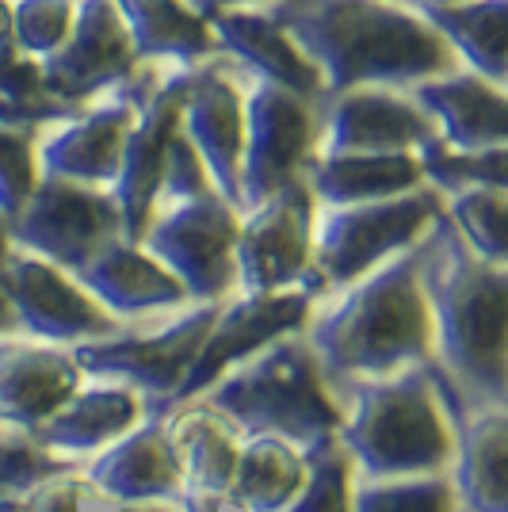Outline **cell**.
<instances>
[{"mask_svg":"<svg viewBox=\"0 0 508 512\" xmlns=\"http://www.w3.org/2000/svg\"><path fill=\"white\" fill-rule=\"evenodd\" d=\"M436 138L432 119L398 85H356L321 96L314 157L333 153H417Z\"/></svg>","mask_w":508,"mask_h":512,"instance_id":"15","label":"cell"},{"mask_svg":"<svg viewBox=\"0 0 508 512\" xmlns=\"http://www.w3.org/2000/svg\"><path fill=\"white\" fill-rule=\"evenodd\" d=\"M241 211L214 192L153 207L142 249L157 256L191 302H222L233 291V241Z\"/></svg>","mask_w":508,"mask_h":512,"instance_id":"9","label":"cell"},{"mask_svg":"<svg viewBox=\"0 0 508 512\" xmlns=\"http://www.w3.org/2000/svg\"><path fill=\"white\" fill-rule=\"evenodd\" d=\"M268 8L314 62L325 96L356 85L405 88L459 65L402 0H276Z\"/></svg>","mask_w":508,"mask_h":512,"instance_id":"2","label":"cell"},{"mask_svg":"<svg viewBox=\"0 0 508 512\" xmlns=\"http://www.w3.org/2000/svg\"><path fill=\"white\" fill-rule=\"evenodd\" d=\"M180 130L188 134L214 192L241 211V142H245V73L222 54L188 69Z\"/></svg>","mask_w":508,"mask_h":512,"instance_id":"16","label":"cell"},{"mask_svg":"<svg viewBox=\"0 0 508 512\" xmlns=\"http://www.w3.org/2000/svg\"><path fill=\"white\" fill-rule=\"evenodd\" d=\"M81 383L77 360L50 341L0 337V428H39Z\"/></svg>","mask_w":508,"mask_h":512,"instance_id":"23","label":"cell"},{"mask_svg":"<svg viewBox=\"0 0 508 512\" xmlns=\"http://www.w3.org/2000/svg\"><path fill=\"white\" fill-rule=\"evenodd\" d=\"M188 69L184 65L161 69V77L138 100L134 123L127 130L119 169H115V180L107 188L111 199H115V207H119V222H123V237L127 241H142L149 226V214H153V203H157V188H161L165 153H169V138L180 127Z\"/></svg>","mask_w":508,"mask_h":512,"instance_id":"14","label":"cell"},{"mask_svg":"<svg viewBox=\"0 0 508 512\" xmlns=\"http://www.w3.org/2000/svg\"><path fill=\"white\" fill-rule=\"evenodd\" d=\"M405 92L432 119L436 138L451 150H493L508 146V100L505 85L482 73L451 65L444 73L421 77Z\"/></svg>","mask_w":508,"mask_h":512,"instance_id":"20","label":"cell"},{"mask_svg":"<svg viewBox=\"0 0 508 512\" xmlns=\"http://www.w3.org/2000/svg\"><path fill=\"white\" fill-rule=\"evenodd\" d=\"M161 69H169V65L138 62V69L123 85H115L111 92L88 100L77 111L39 127V134H35V169H39V176H62L73 184L111 188L138 100L161 77Z\"/></svg>","mask_w":508,"mask_h":512,"instance_id":"8","label":"cell"},{"mask_svg":"<svg viewBox=\"0 0 508 512\" xmlns=\"http://www.w3.org/2000/svg\"><path fill=\"white\" fill-rule=\"evenodd\" d=\"M85 474L104 497L127 505H169L180 497V459L161 425V413L134 421L111 444L92 451Z\"/></svg>","mask_w":508,"mask_h":512,"instance_id":"22","label":"cell"},{"mask_svg":"<svg viewBox=\"0 0 508 512\" xmlns=\"http://www.w3.org/2000/svg\"><path fill=\"white\" fill-rule=\"evenodd\" d=\"M62 470L65 459L31 428H0V493H35Z\"/></svg>","mask_w":508,"mask_h":512,"instance_id":"35","label":"cell"},{"mask_svg":"<svg viewBox=\"0 0 508 512\" xmlns=\"http://www.w3.org/2000/svg\"><path fill=\"white\" fill-rule=\"evenodd\" d=\"M310 234H314V195L302 180L283 184L256 207L241 211L233 241V279H237L233 287L256 295V291L295 287L306 279L321 283L310 272Z\"/></svg>","mask_w":508,"mask_h":512,"instance_id":"12","label":"cell"},{"mask_svg":"<svg viewBox=\"0 0 508 512\" xmlns=\"http://www.w3.org/2000/svg\"><path fill=\"white\" fill-rule=\"evenodd\" d=\"M188 4H195V8L207 16V12H214V8H241V4H276V0H188Z\"/></svg>","mask_w":508,"mask_h":512,"instance_id":"42","label":"cell"},{"mask_svg":"<svg viewBox=\"0 0 508 512\" xmlns=\"http://www.w3.org/2000/svg\"><path fill=\"white\" fill-rule=\"evenodd\" d=\"M172 314L176 318L161 321L157 329H134V333L115 329L107 337L77 341L69 356L85 375L130 386L149 398L142 402L149 413H165L169 398L180 390L184 375L199 356L203 337L211 333L218 302H184Z\"/></svg>","mask_w":508,"mask_h":512,"instance_id":"7","label":"cell"},{"mask_svg":"<svg viewBox=\"0 0 508 512\" xmlns=\"http://www.w3.org/2000/svg\"><path fill=\"white\" fill-rule=\"evenodd\" d=\"M417 161H421L424 184L436 188L440 195L459 192V188H474V184L505 188L508 146H493V150H451L440 138H432L428 146L417 150Z\"/></svg>","mask_w":508,"mask_h":512,"instance_id":"33","label":"cell"},{"mask_svg":"<svg viewBox=\"0 0 508 512\" xmlns=\"http://www.w3.org/2000/svg\"><path fill=\"white\" fill-rule=\"evenodd\" d=\"M348 512H459V497L444 470L405 478H363L352 482Z\"/></svg>","mask_w":508,"mask_h":512,"instance_id":"32","label":"cell"},{"mask_svg":"<svg viewBox=\"0 0 508 512\" xmlns=\"http://www.w3.org/2000/svg\"><path fill=\"white\" fill-rule=\"evenodd\" d=\"M77 0H8V27L27 58L43 62L65 43Z\"/></svg>","mask_w":508,"mask_h":512,"instance_id":"36","label":"cell"},{"mask_svg":"<svg viewBox=\"0 0 508 512\" xmlns=\"http://www.w3.org/2000/svg\"><path fill=\"white\" fill-rule=\"evenodd\" d=\"M455 425V497L459 512H508V409L505 402L463 406Z\"/></svg>","mask_w":508,"mask_h":512,"instance_id":"25","label":"cell"},{"mask_svg":"<svg viewBox=\"0 0 508 512\" xmlns=\"http://www.w3.org/2000/svg\"><path fill=\"white\" fill-rule=\"evenodd\" d=\"M8 249H12V241H8V222H4V214H0V337H4V333H20L16 314H12V302H8V276H4Z\"/></svg>","mask_w":508,"mask_h":512,"instance_id":"40","label":"cell"},{"mask_svg":"<svg viewBox=\"0 0 508 512\" xmlns=\"http://www.w3.org/2000/svg\"><path fill=\"white\" fill-rule=\"evenodd\" d=\"M352 505V455L340 440L306 455V478L283 512H348Z\"/></svg>","mask_w":508,"mask_h":512,"instance_id":"34","label":"cell"},{"mask_svg":"<svg viewBox=\"0 0 508 512\" xmlns=\"http://www.w3.org/2000/svg\"><path fill=\"white\" fill-rule=\"evenodd\" d=\"M111 237H123L111 192L92 184H73L62 176H39L23 207L8 218L12 245L58 264L69 276Z\"/></svg>","mask_w":508,"mask_h":512,"instance_id":"11","label":"cell"},{"mask_svg":"<svg viewBox=\"0 0 508 512\" xmlns=\"http://www.w3.org/2000/svg\"><path fill=\"white\" fill-rule=\"evenodd\" d=\"M306 478V455L272 432L241 436L226 497L237 512H283Z\"/></svg>","mask_w":508,"mask_h":512,"instance_id":"29","label":"cell"},{"mask_svg":"<svg viewBox=\"0 0 508 512\" xmlns=\"http://www.w3.org/2000/svg\"><path fill=\"white\" fill-rule=\"evenodd\" d=\"M337 386H344L337 440L363 478H405L451 467L455 425L432 360Z\"/></svg>","mask_w":508,"mask_h":512,"instance_id":"4","label":"cell"},{"mask_svg":"<svg viewBox=\"0 0 508 512\" xmlns=\"http://www.w3.org/2000/svg\"><path fill=\"white\" fill-rule=\"evenodd\" d=\"M444 218L451 230L459 234L470 253L493 264H508V192L493 188V184H474V188H459V192L444 195Z\"/></svg>","mask_w":508,"mask_h":512,"instance_id":"31","label":"cell"},{"mask_svg":"<svg viewBox=\"0 0 508 512\" xmlns=\"http://www.w3.org/2000/svg\"><path fill=\"white\" fill-rule=\"evenodd\" d=\"M165 432L180 459V512H218L237 467L241 432L207 402L180 409Z\"/></svg>","mask_w":508,"mask_h":512,"instance_id":"24","label":"cell"},{"mask_svg":"<svg viewBox=\"0 0 508 512\" xmlns=\"http://www.w3.org/2000/svg\"><path fill=\"white\" fill-rule=\"evenodd\" d=\"M321 127V100L302 96L260 77H245V142H241V211L302 180L314 157Z\"/></svg>","mask_w":508,"mask_h":512,"instance_id":"10","label":"cell"},{"mask_svg":"<svg viewBox=\"0 0 508 512\" xmlns=\"http://www.w3.org/2000/svg\"><path fill=\"white\" fill-rule=\"evenodd\" d=\"M4 16H8V0H0V20H4Z\"/></svg>","mask_w":508,"mask_h":512,"instance_id":"45","label":"cell"},{"mask_svg":"<svg viewBox=\"0 0 508 512\" xmlns=\"http://www.w3.org/2000/svg\"><path fill=\"white\" fill-rule=\"evenodd\" d=\"M142 394L123 383H92L77 386L62 406L54 409L39 428H31L46 448H54L65 459L92 455L111 444L119 432H127L134 421H142Z\"/></svg>","mask_w":508,"mask_h":512,"instance_id":"26","label":"cell"},{"mask_svg":"<svg viewBox=\"0 0 508 512\" xmlns=\"http://www.w3.org/2000/svg\"><path fill=\"white\" fill-rule=\"evenodd\" d=\"M35 127H16L0 119V214L4 222L23 207L31 195L39 169H35Z\"/></svg>","mask_w":508,"mask_h":512,"instance_id":"37","label":"cell"},{"mask_svg":"<svg viewBox=\"0 0 508 512\" xmlns=\"http://www.w3.org/2000/svg\"><path fill=\"white\" fill-rule=\"evenodd\" d=\"M199 398L241 436L272 432L302 455L337 440L340 402L329 394L325 371L298 333L260 344L245 360L230 363Z\"/></svg>","mask_w":508,"mask_h":512,"instance_id":"5","label":"cell"},{"mask_svg":"<svg viewBox=\"0 0 508 512\" xmlns=\"http://www.w3.org/2000/svg\"><path fill=\"white\" fill-rule=\"evenodd\" d=\"M4 276H8V302L16 325L35 341L77 344L119 329V321L88 295L77 276L20 245L8 249Z\"/></svg>","mask_w":508,"mask_h":512,"instance_id":"18","label":"cell"},{"mask_svg":"<svg viewBox=\"0 0 508 512\" xmlns=\"http://www.w3.org/2000/svg\"><path fill=\"white\" fill-rule=\"evenodd\" d=\"M35 512H81V486L69 478H50L35 490Z\"/></svg>","mask_w":508,"mask_h":512,"instance_id":"39","label":"cell"},{"mask_svg":"<svg viewBox=\"0 0 508 512\" xmlns=\"http://www.w3.org/2000/svg\"><path fill=\"white\" fill-rule=\"evenodd\" d=\"M214 50L233 62L245 77L272 81L302 96L321 100V73L291 39V31L272 16L268 4H241V8H214L207 12Z\"/></svg>","mask_w":508,"mask_h":512,"instance_id":"19","label":"cell"},{"mask_svg":"<svg viewBox=\"0 0 508 512\" xmlns=\"http://www.w3.org/2000/svg\"><path fill=\"white\" fill-rule=\"evenodd\" d=\"M115 12L127 27L138 62L188 69L218 54L211 23L188 0H115Z\"/></svg>","mask_w":508,"mask_h":512,"instance_id":"28","label":"cell"},{"mask_svg":"<svg viewBox=\"0 0 508 512\" xmlns=\"http://www.w3.org/2000/svg\"><path fill=\"white\" fill-rule=\"evenodd\" d=\"M440 211H444V195L428 184L371 203H344V207L314 203L310 272L321 279L329 295L363 276L367 268L382 264L386 256L417 245Z\"/></svg>","mask_w":508,"mask_h":512,"instance_id":"6","label":"cell"},{"mask_svg":"<svg viewBox=\"0 0 508 512\" xmlns=\"http://www.w3.org/2000/svg\"><path fill=\"white\" fill-rule=\"evenodd\" d=\"M138 69V54L115 0H77V16L65 43L39 62L46 92L65 107H81L123 85Z\"/></svg>","mask_w":508,"mask_h":512,"instance_id":"17","label":"cell"},{"mask_svg":"<svg viewBox=\"0 0 508 512\" xmlns=\"http://www.w3.org/2000/svg\"><path fill=\"white\" fill-rule=\"evenodd\" d=\"M302 184L321 207H344L413 192L424 184V176L417 153H333L310 157Z\"/></svg>","mask_w":508,"mask_h":512,"instance_id":"27","label":"cell"},{"mask_svg":"<svg viewBox=\"0 0 508 512\" xmlns=\"http://www.w3.org/2000/svg\"><path fill=\"white\" fill-rule=\"evenodd\" d=\"M424 237L386 256L306 321V344L333 383L379 379L432 360V318L421 291Z\"/></svg>","mask_w":508,"mask_h":512,"instance_id":"3","label":"cell"},{"mask_svg":"<svg viewBox=\"0 0 508 512\" xmlns=\"http://www.w3.org/2000/svg\"><path fill=\"white\" fill-rule=\"evenodd\" d=\"M321 283L306 279L295 287H279V291H256V295H237V299L218 302L211 333L203 337V348L184 375L180 390L169 398L172 406H184L191 398H199L207 386L230 367V363L245 360L260 344L287 337V333H302L306 321L314 314V302L321 299Z\"/></svg>","mask_w":508,"mask_h":512,"instance_id":"13","label":"cell"},{"mask_svg":"<svg viewBox=\"0 0 508 512\" xmlns=\"http://www.w3.org/2000/svg\"><path fill=\"white\" fill-rule=\"evenodd\" d=\"M115 512H153L149 505H123V509H115Z\"/></svg>","mask_w":508,"mask_h":512,"instance_id":"44","label":"cell"},{"mask_svg":"<svg viewBox=\"0 0 508 512\" xmlns=\"http://www.w3.org/2000/svg\"><path fill=\"white\" fill-rule=\"evenodd\" d=\"M421 291L432 318V363L466 406L505 402L508 390V272L470 253L444 211L424 234Z\"/></svg>","mask_w":508,"mask_h":512,"instance_id":"1","label":"cell"},{"mask_svg":"<svg viewBox=\"0 0 508 512\" xmlns=\"http://www.w3.org/2000/svg\"><path fill=\"white\" fill-rule=\"evenodd\" d=\"M73 276L115 321L172 314L184 302H191L180 279L157 256H149L138 241H127V237L104 241Z\"/></svg>","mask_w":508,"mask_h":512,"instance_id":"21","label":"cell"},{"mask_svg":"<svg viewBox=\"0 0 508 512\" xmlns=\"http://www.w3.org/2000/svg\"><path fill=\"white\" fill-rule=\"evenodd\" d=\"M211 176L203 169L199 153L188 142V134L176 127V134L169 138V153H165V169H161V188H157V203L153 207H165V203H180L191 195L211 192Z\"/></svg>","mask_w":508,"mask_h":512,"instance_id":"38","label":"cell"},{"mask_svg":"<svg viewBox=\"0 0 508 512\" xmlns=\"http://www.w3.org/2000/svg\"><path fill=\"white\" fill-rule=\"evenodd\" d=\"M409 8H440V4H455V0H402Z\"/></svg>","mask_w":508,"mask_h":512,"instance_id":"43","label":"cell"},{"mask_svg":"<svg viewBox=\"0 0 508 512\" xmlns=\"http://www.w3.org/2000/svg\"><path fill=\"white\" fill-rule=\"evenodd\" d=\"M0 512H35V493H0Z\"/></svg>","mask_w":508,"mask_h":512,"instance_id":"41","label":"cell"},{"mask_svg":"<svg viewBox=\"0 0 508 512\" xmlns=\"http://www.w3.org/2000/svg\"><path fill=\"white\" fill-rule=\"evenodd\" d=\"M417 12L444 39L455 62L505 85L508 0H455V4H440V8H417Z\"/></svg>","mask_w":508,"mask_h":512,"instance_id":"30","label":"cell"}]
</instances>
